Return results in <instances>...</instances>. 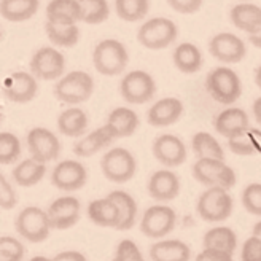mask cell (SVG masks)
Wrapping results in <instances>:
<instances>
[{
    "label": "cell",
    "instance_id": "obj_36",
    "mask_svg": "<svg viewBox=\"0 0 261 261\" xmlns=\"http://www.w3.org/2000/svg\"><path fill=\"white\" fill-rule=\"evenodd\" d=\"M82 7V21L85 24H100L110 16L107 0H78Z\"/></svg>",
    "mask_w": 261,
    "mask_h": 261
},
{
    "label": "cell",
    "instance_id": "obj_32",
    "mask_svg": "<svg viewBox=\"0 0 261 261\" xmlns=\"http://www.w3.org/2000/svg\"><path fill=\"white\" fill-rule=\"evenodd\" d=\"M38 10V0H2L0 13L10 22H22L31 19Z\"/></svg>",
    "mask_w": 261,
    "mask_h": 261
},
{
    "label": "cell",
    "instance_id": "obj_49",
    "mask_svg": "<svg viewBox=\"0 0 261 261\" xmlns=\"http://www.w3.org/2000/svg\"><path fill=\"white\" fill-rule=\"evenodd\" d=\"M255 83L261 89V65H258L256 70H255Z\"/></svg>",
    "mask_w": 261,
    "mask_h": 261
},
{
    "label": "cell",
    "instance_id": "obj_25",
    "mask_svg": "<svg viewBox=\"0 0 261 261\" xmlns=\"http://www.w3.org/2000/svg\"><path fill=\"white\" fill-rule=\"evenodd\" d=\"M46 21L76 24L82 21V7L78 0H51L46 7Z\"/></svg>",
    "mask_w": 261,
    "mask_h": 261
},
{
    "label": "cell",
    "instance_id": "obj_21",
    "mask_svg": "<svg viewBox=\"0 0 261 261\" xmlns=\"http://www.w3.org/2000/svg\"><path fill=\"white\" fill-rule=\"evenodd\" d=\"M215 130L226 139H231L234 136H238L241 133L250 129L249 123V115L245 110L238 109V107H229L225 109L223 112H220L215 118Z\"/></svg>",
    "mask_w": 261,
    "mask_h": 261
},
{
    "label": "cell",
    "instance_id": "obj_43",
    "mask_svg": "<svg viewBox=\"0 0 261 261\" xmlns=\"http://www.w3.org/2000/svg\"><path fill=\"white\" fill-rule=\"evenodd\" d=\"M241 261H261V239L253 234L245 239L241 249Z\"/></svg>",
    "mask_w": 261,
    "mask_h": 261
},
{
    "label": "cell",
    "instance_id": "obj_11",
    "mask_svg": "<svg viewBox=\"0 0 261 261\" xmlns=\"http://www.w3.org/2000/svg\"><path fill=\"white\" fill-rule=\"evenodd\" d=\"M29 67L37 80H59L65 70V58L56 48L43 46L34 53Z\"/></svg>",
    "mask_w": 261,
    "mask_h": 261
},
{
    "label": "cell",
    "instance_id": "obj_27",
    "mask_svg": "<svg viewBox=\"0 0 261 261\" xmlns=\"http://www.w3.org/2000/svg\"><path fill=\"white\" fill-rule=\"evenodd\" d=\"M46 174V164L38 163L34 158L22 160L13 169V178L22 188H31L40 184Z\"/></svg>",
    "mask_w": 261,
    "mask_h": 261
},
{
    "label": "cell",
    "instance_id": "obj_38",
    "mask_svg": "<svg viewBox=\"0 0 261 261\" xmlns=\"http://www.w3.org/2000/svg\"><path fill=\"white\" fill-rule=\"evenodd\" d=\"M21 156V140L13 133H0V163L15 164Z\"/></svg>",
    "mask_w": 261,
    "mask_h": 261
},
{
    "label": "cell",
    "instance_id": "obj_24",
    "mask_svg": "<svg viewBox=\"0 0 261 261\" xmlns=\"http://www.w3.org/2000/svg\"><path fill=\"white\" fill-rule=\"evenodd\" d=\"M88 217L94 225L102 228H115L120 223V211L116 204L109 198L91 201L88 205Z\"/></svg>",
    "mask_w": 261,
    "mask_h": 261
},
{
    "label": "cell",
    "instance_id": "obj_53",
    "mask_svg": "<svg viewBox=\"0 0 261 261\" xmlns=\"http://www.w3.org/2000/svg\"><path fill=\"white\" fill-rule=\"evenodd\" d=\"M112 261H115V259H112Z\"/></svg>",
    "mask_w": 261,
    "mask_h": 261
},
{
    "label": "cell",
    "instance_id": "obj_41",
    "mask_svg": "<svg viewBox=\"0 0 261 261\" xmlns=\"http://www.w3.org/2000/svg\"><path fill=\"white\" fill-rule=\"evenodd\" d=\"M115 261H147L143 258L142 252L139 250V247L136 242L130 239H124L116 247V253H115Z\"/></svg>",
    "mask_w": 261,
    "mask_h": 261
},
{
    "label": "cell",
    "instance_id": "obj_15",
    "mask_svg": "<svg viewBox=\"0 0 261 261\" xmlns=\"http://www.w3.org/2000/svg\"><path fill=\"white\" fill-rule=\"evenodd\" d=\"M153 156L166 167H178L187 161L184 140L174 134H161L153 142Z\"/></svg>",
    "mask_w": 261,
    "mask_h": 261
},
{
    "label": "cell",
    "instance_id": "obj_19",
    "mask_svg": "<svg viewBox=\"0 0 261 261\" xmlns=\"http://www.w3.org/2000/svg\"><path fill=\"white\" fill-rule=\"evenodd\" d=\"M184 115V103L177 97H164L154 102L147 112V121L153 127H166L177 123Z\"/></svg>",
    "mask_w": 261,
    "mask_h": 261
},
{
    "label": "cell",
    "instance_id": "obj_3",
    "mask_svg": "<svg viewBox=\"0 0 261 261\" xmlns=\"http://www.w3.org/2000/svg\"><path fill=\"white\" fill-rule=\"evenodd\" d=\"M129 61L126 46L115 40V38H106L96 45L93 53L94 69L106 76H116L123 73Z\"/></svg>",
    "mask_w": 261,
    "mask_h": 261
},
{
    "label": "cell",
    "instance_id": "obj_20",
    "mask_svg": "<svg viewBox=\"0 0 261 261\" xmlns=\"http://www.w3.org/2000/svg\"><path fill=\"white\" fill-rule=\"evenodd\" d=\"M115 139L116 136L113 133V129L106 123L99 129L89 133L88 136H83L78 140L73 145V153L78 158H89V156H94L100 150L110 147Z\"/></svg>",
    "mask_w": 261,
    "mask_h": 261
},
{
    "label": "cell",
    "instance_id": "obj_52",
    "mask_svg": "<svg viewBox=\"0 0 261 261\" xmlns=\"http://www.w3.org/2000/svg\"><path fill=\"white\" fill-rule=\"evenodd\" d=\"M244 2H247V0H244Z\"/></svg>",
    "mask_w": 261,
    "mask_h": 261
},
{
    "label": "cell",
    "instance_id": "obj_33",
    "mask_svg": "<svg viewBox=\"0 0 261 261\" xmlns=\"http://www.w3.org/2000/svg\"><path fill=\"white\" fill-rule=\"evenodd\" d=\"M45 29L49 42L61 48L75 46L80 40V29H78L76 24H59L46 21Z\"/></svg>",
    "mask_w": 261,
    "mask_h": 261
},
{
    "label": "cell",
    "instance_id": "obj_40",
    "mask_svg": "<svg viewBox=\"0 0 261 261\" xmlns=\"http://www.w3.org/2000/svg\"><path fill=\"white\" fill-rule=\"evenodd\" d=\"M242 205L249 214L261 217V184H250L244 188Z\"/></svg>",
    "mask_w": 261,
    "mask_h": 261
},
{
    "label": "cell",
    "instance_id": "obj_34",
    "mask_svg": "<svg viewBox=\"0 0 261 261\" xmlns=\"http://www.w3.org/2000/svg\"><path fill=\"white\" fill-rule=\"evenodd\" d=\"M191 147L194 154L201 158H212V160H221L225 161V151L220 142L208 133H196L191 139Z\"/></svg>",
    "mask_w": 261,
    "mask_h": 261
},
{
    "label": "cell",
    "instance_id": "obj_23",
    "mask_svg": "<svg viewBox=\"0 0 261 261\" xmlns=\"http://www.w3.org/2000/svg\"><path fill=\"white\" fill-rule=\"evenodd\" d=\"M191 249L178 239H161L150 247L151 261H190Z\"/></svg>",
    "mask_w": 261,
    "mask_h": 261
},
{
    "label": "cell",
    "instance_id": "obj_9",
    "mask_svg": "<svg viewBox=\"0 0 261 261\" xmlns=\"http://www.w3.org/2000/svg\"><path fill=\"white\" fill-rule=\"evenodd\" d=\"M177 223V214L172 207L156 204L148 207L142 215L140 231L150 239H163L171 234Z\"/></svg>",
    "mask_w": 261,
    "mask_h": 261
},
{
    "label": "cell",
    "instance_id": "obj_42",
    "mask_svg": "<svg viewBox=\"0 0 261 261\" xmlns=\"http://www.w3.org/2000/svg\"><path fill=\"white\" fill-rule=\"evenodd\" d=\"M16 204L18 196L15 188L4 175H0V207H2V211H11Z\"/></svg>",
    "mask_w": 261,
    "mask_h": 261
},
{
    "label": "cell",
    "instance_id": "obj_16",
    "mask_svg": "<svg viewBox=\"0 0 261 261\" xmlns=\"http://www.w3.org/2000/svg\"><path fill=\"white\" fill-rule=\"evenodd\" d=\"M46 212L51 220V226L55 229L64 231L78 223L82 204L73 196H62V198H58L49 204Z\"/></svg>",
    "mask_w": 261,
    "mask_h": 261
},
{
    "label": "cell",
    "instance_id": "obj_22",
    "mask_svg": "<svg viewBox=\"0 0 261 261\" xmlns=\"http://www.w3.org/2000/svg\"><path fill=\"white\" fill-rule=\"evenodd\" d=\"M231 22L239 31H244L249 35H255L261 32V8L258 5L242 2L231 8L229 13Z\"/></svg>",
    "mask_w": 261,
    "mask_h": 261
},
{
    "label": "cell",
    "instance_id": "obj_26",
    "mask_svg": "<svg viewBox=\"0 0 261 261\" xmlns=\"http://www.w3.org/2000/svg\"><path fill=\"white\" fill-rule=\"evenodd\" d=\"M139 116L134 110H130L127 107H116L110 112L107 124L113 129V133L116 139L121 137H130L136 134V130L139 127Z\"/></svg>",
    "mask_w": 261,
    "mask_h": 261
},
{
    "label": "cell",
    "instance_id": "obj_44",
    "mask_svg": "<svg viewBox=\"0 0 261 261\" xmlns=\"http://www.w3.org/2000/svg\"><path fill=\"white\" fill-rule=\"evenodd\" d=\"M167 4L180 15H194L202 7V0H167Z\"/></svg>",
    "mask_w": 261,
    "mask_h": 261
},
{
    "label": "cell",
    "instance_id": "obj_13",
    "mask_svg": "<svg viewBox=\"0 0 261 261\" xmlns=\"http://www.w3.org/2000/svg\"><path fill=\"white\" fill-rule=\"evenodd\" d=\"M51 181L58 190L76 191L82 190L88 181V171L85 164L76 160H64L58 163L51 172Z\"/></svg>",
    "mask_w": 261,
    "mask_h": 261
},
{
    "label": "cell",
    "instance_id": "obj_2",
    "mask_svg": "<svg viewBox=\"0 0 261 261\" xmlns=\"http://www.w3.org/2000/svg\"><path fill=\"white\" fill-rule=\"evenodd\" d=\"M94 93V80L89 73L83 70H73L67 75L59 78L55 85V96L58 100L69 103V106H78L86 102Z\"/></svg>",
    "mask_w": 261,
    "mask_h": 261
},
{
    "label": "cell",
    "instance_id": "obj_14",
    "mask_svg": "<svg viewBox=\"0 0 261 261\" xmlns=\"http://www.w3.org/2000/svg\"><path fill=\"white\" fill-rule=\"evenodd\" d=\"M211 55L223 64H238L245 58L247 48L242 38L231 32H221L211 38L208 42Z\"/></svg>",
    "mask_w": 261,
    "mask_h": 261
},
{
    "label": "cell",
    "instance_id": "obj_10",
    "mask_svg": "<svg viewBox=\"0 0 261 261\" xmlns=\"http://www.w3.org/2000/svg\"><path fill=\"white\" fill-rule=\"evenodd\" d=\"M121 97L133 106H142L153 99L156 83L153 76L145 70H133L123 76L120 83Z\"/></svg>",
    "mask_w": 261,
    "mask_h": 261
},
{
    "label": "cell",
    "instance_id": "obj_8",
    "mask_svg": "<svg viewBox=\"0 0 261 261\" xmlns=\"http://www.w3.org/2000/svg\"><path fill=\"white\" fill-rule=\"evenodd\" d=\"M178 35L177 25L167 18H151L140 25L137 40L142 46L148 49H164L171 46Z\"/></svg>",
    "mask_w": 261,
    "mask_h": 261
},
{
    "label": "cell",
    "instance_id": "obj_37",
    "mask_svg": "<svg viewBox=\"0 0 261 261\" xmlns=\"http://www.w3.org/2000/svg\"><path fill=\"white\" fill-rule=\"evenodd\" d=\"M255 130L249 129L245 133H241L238 136H234L228 139V147L234 154L239 156H252L258 151V140H256Z\"/></svg>",
    "mask_w": 261,
    "mask_h": 261
},
{
    "label": "cell",
    "instance_id": "obj_50",
    "mask_svg": "<svg viewBox=\"0 0 261 261\" xmlns=\"http://www.w3.org/2000/svg\"><path fill=\"white\" fill-rule=\"evenodd\" d=\"M253 236H256L258 239H261V220L256 221L255 226H253Z\"/></svg>",
    "mask_w": 261,
    "mask_h": 261
},
{
    "label": "cell",
    "instance_id": "obj_7",
    "mask_svg": "<svg viewBox=\"0 0 261 261\" xmlns=\"http://www.w3.org/2000/svg\"><path fill=\"white\" fill-rule=\"evenodd\" d=\"M102 174L113 184H126L137 172V160L127 148H110L100 160Z\"/></svg>",
    "mask_w": 261,
    "mask_h": 261
},
{
    "label": "cell",
    "instance_id": "obj_6",
    "mask_svg": "<svg viewBox=\"0 0 261 261\" xmlns=\"http://www.w3.org/2000/svg\"><path fill=\"white\" fill-rule=\"evenodd\" d=\"M232 198L228 193V190L212 187L207 188L198 199L196 204V211H198L199 217L208 223H221L229 218L232 214Z\"/></svg>",
    "mask_w": 261,
    "mask_h": 261
},
{
    "label": "cell",
    "instance_id": "obj_39",
    "mask_svg": "<svg viewBox=\"0 0 261 261\" xmlns=\"http://www.w3.org/2000/svg\"><path fill=\"white\" fill-rule=\"evenodd\" d=\"M25 255V249L13 236H2L0 238V261H22Z\"/></svg>",
    "mask_w": 261,
    "mask_h": 261
},
{
    "label": "cell",
    "instance_id": "obj_4",
    "mask_svg": "<svg viewBox=\"0 0 261 261\" xmlns=\"http://www.w3.org/2000/svg\"><path fill=\"white\" fill-rule=\"evenodd\" d=\"M193 177L207 188L220 187L231 190L238 181L236 172L231 166L221 160L212 158H201L196 161L193 164Z\"/></svg>",
    "mask_w": 261,
    "mask_h": 261
},
{
    "label": "cell",
    "instance_id": "obj_51",
    "mask_svg": "<svg viewBox=\"0 0 261 261\" xmlns=\"http://www.w3.org/2000/svg\"><path fill=\"white\" fill-rule=\"evenodd\" d=\"M31 261H55L53 258H48V256H42V255H38V256H34L31 258Z\"/></svg>",
    "mask_w": 261,
    "mask_h": 261
},
{
    "label": "cell",
    "instance_id": "obj_35",
    "mask_svg": "<svg viewBox=\"0 0 261 261\" xmlns=\"http://www.w3.org/2000/svg\"><path fill=\"white\" fill-rule=\"evenodd\" d=\"M115 10L120 19L136 22L148 15L150 0H115Z\"/></svg>",
    "mask_w": 261,
    "mask_h": 261
},
{
    "label": "cell",
    "instance_id": "obj_45",
    "mask_svg": "<svg viewBox=\"0 0 261 261\" xmlns=\"http://www.w3.org/2000/svg\"><path fill=\"white\" fill-rule=\"evenodd\" d=\"M196 261H234L232 253L217 250V249H204L198 256Z\"/></svg>",
    "mask_w": 261,
    "mask_h": 261
},
{
    "label": "cell",
    "instance_id": "obj_12",
    "mask_svg": "<svg viewBox=\"0 0 261 261\" xmlns=\"http://www.w3.org/2000/svg\"><path fill=\"white\" fill-rule=\"evenodd\" d=\"M28 147L31 151V158L38 163L56 161L61 154V142L55 133L46 127H34L28 133Z\"/></svg>",
    "mask_w": 261,
    "mask_h": 261
},
{
    "label": "cell",
    "instance_id": "obj_17",
    "mask_svg": "<svg viewBox=\"0 0 261 261\" xmlns=\"http://www.w3.org/2000/svg\"><path fill=\"white\" fill-rule=\"evenodd\" d=\"M4 96L15 103L31 102L38 91L37 78L29 72H15L4 80Z\"/></svg>",
    "mask_w": 261,
    "mask_h": 261
},
{
    "label": "cell",
    "instance_id": "obj_30",
    "mask_svg": "<svg viewBox=\"0 0 261 261\" xmlns=\"http://www.w3.org/2000/svg\"><path fill=\"white\" fill-rule=\"evenodd\" d=\"M204 249H217L234 253L238 249V236L228 226H214L204 234Z\"/></svg>",
    "mask_w": 261,
    "mask_h": 261
},
{
    "label": "cell",
    "instance_id": "obj_28",
    "mask_svg": "<svg viewBox=\"0 0 261 261\" xmlns=\"http://www.w3.org/2000/svg\"><path fill=\"white\" fill-rule=\"evenodd\" d=\"M58 129L65 137H82L88 129V115L82 109H67L58 118Z\"/></svg>",
    "mask_w": 261,
    "mask_h": 261
},
{
    "label": "cell",
    "instance_id": "obj_48",
    "mask_svg": "<svg viewBox=\"0 0 261 261\" xmlns=\"http://www.w3.org/2000/svg\"><path fill=\"white\" fill-rule=\"evenodd\" d=\"M249 42L256 46V48H261V32L255 34V35H249Z\"/></svg>",
    "mask_w": 261,
    "mask_h": 261
},
{
    "label": "cell",
    "instance_id": "obj_31",
    "mask_svg": "<svg viewBox=\"0 0 261 261\" xmlns=\"http://www.w3.org/2000/svg\"><path fill=\"white\" fill-rule=\"evenodd\" d=\"M175 67L184 73H196L202 67V55L193 43H180L172 55Z\"/></svg>",
    "mask_w": 261,
    "mask_h": 261
},
{
    "label": "cell",
    "instance_id": "obj_46",
    "mask_svg": "<svg viewBox=\"0 0 261 261\" xmlns=\"http://www.w3.org/2000/svg\"><path fill=\"white\" fill-rule=\"evenodd\" d=\"M53 259L55 261H88L86 256L82 252H76V250H64V252H59Z\"/></svg>",
    "mask_w": 261,
    "mask_h": 261
},
{
    "label": "cell",
    "instance_id": "obj_18",
    "mask_svg": "<svg viewBox=\"0 0 261 261\" xmlns=\"http://www.w3.org/2000/svg\"><path fill=\"white\" fill-rule=\"evenodd\" d=\"M147 191L150 198L158 202L174 201L180 193V178L169 169H161L151 174L148 178Z\"/></svg>",
    "mask_w": 261,
    "mask_h": 261
},
{
    "label": "cell",
    "instance_id": "obj_47",
    "mask_svg": "<svg viewBox=\"0 0 261 261\" xmlns=\"http://www.w3.org/2000/svg\"><path fill=\"white\" fill-rule=\"evenodd\" d=\"M252 112H253V116H255L256 123L261 126V96L255 99L253 106H252Z\"/></svg>",
    "mask_w": 261,
    "mask_h": 261
},
{
    "label": "cell",
    "instance_id": "obj_5",
    "mask_svg": "<svg viewBox=\"0 0 261 261\" xmlns=\"http://www.w3.org/2000/svg\"><path fill=\"white\" fill-rule=\"evenodd\" d=\"M15 226L18 234L29 242L40 244L48 239L49 231L53 229L46 211L37 205H28L18 214Z\"/></svg>",
    "mask_w": 261,
    "mask_h": 261
},
{
    "label": "cell",
    "instance_id": "obj_1",
    "mask_svg": "<svg viewBox=\"0 0 261 261\" xmlns=\"http://www.w3.org/2000/svg\"><path fill=\"white\" fill-rule=\"evenodd\" d=\"M205 88L212 99L223 106H231L242 94L241 78L229 67H217L208 72Z\"/></svg>",
    "mask_w": 261,
    "mask_h": 261
},
{
    "label": "cell",
    "instance_id": "obj_29",
    "mask_svg": "<svg viewBox=\"0 0 261 261\" xmlns=\"http://www.w3.org/2000/svg\"><path fill=\"white\" fill-rule=\"evenodd\" d=\"M109 198L116 204L120 211V223L116 226L118 231H127L136 225L137 220V202L129 193L123 190H113Z\"/></svg>",
    "mask_w": 261,
    "mask_h": 261
}]
</instances>
